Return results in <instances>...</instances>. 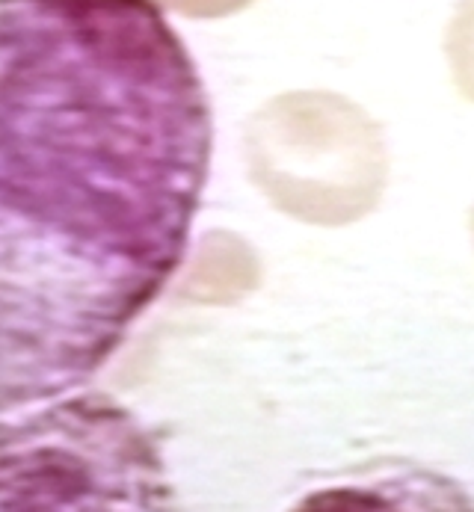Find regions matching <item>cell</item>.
Wrapping results in <instances>:
<instances>
[{"label":"cell","mask_w":474,"mask_h":512,"mask_svg":"<svg viewBox=\"0 0 474 512\" xmlns=\"http://www.w3.org/2000/svg\"><path fill=\"white\" fill-rule=\"evenodd\" d=\"M211 143L155 0H0V415L119 353L187 255Z\"/></svg>","instance_id":"6da1fadb"},{"label":"cell","mask_w":474,"mask_h":512,"mask_svg":"<svg viewBox=\"0 0 474 512\" xmlns=\"http://www.w3.org/2000/svg\"><path fill=\"white\" fill-rule=\"evenodd\" d=\"M0 512H184L155 433L89 391L0 418Z\"/></svg>","instance_id":"7a4b0ae2"},{"label":"cell","mask_w":474,"mask_h":512,"mask_svg":"<svg viewBox=\"0 0 474 512\" xmlns=\"http://www.w3.org/2000/svg\"><path fill=\"white\" fill-rule=\"evenodd\" d=\"M288 512H474V495L442 468L380 459L309 489Z\"/></svg>","instance_id":"3957f363"}]
</instances>
